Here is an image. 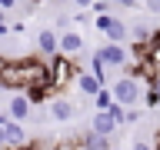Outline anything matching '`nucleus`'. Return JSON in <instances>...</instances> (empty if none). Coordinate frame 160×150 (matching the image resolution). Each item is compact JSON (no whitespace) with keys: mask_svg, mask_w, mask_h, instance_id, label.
<instances>
[{"mask_svg":"<svg viewBox=\"0 0 160 150\" xmlns=\"http://www.w3.org/2000/svg\"><path fill=\"white\" fill-rule=\"evenodd\" d=\"M97 30L110 40V43H123V40L130 37V27L120 17H113V13H97Z\"/></svg>","mask_w":160,"mask_h":150,"instance_id":"nucleus-3","label":"nucleus"},{"mask_svg":"<svg viewBox=\"0 0 160 150\" xmlns=\"http://www.w3.org/2000/svg\"><path fill=\"white\" fill-rule=\"evenodd\" d=\"M90 100L97 103V110H107L110 103H113V97H110V90H107V87H100V90H97V93H93Z\"/></svg>","mask_w":160,"mask_h":150,"instance_id":"nucleus-15","label":"nucleus"},{"mask_svg":"<svg viewBox=\"0 0 160 150\" xmlns=\"http://www.w3.org/2000/svg\"><path fill=\"white\" fill-rule=\"evenodd\" d=\"M10 7H17V0H0V10H10Z\"/></svg>","mask_w":160,"mask_h":150,"instance_id":"nucleus-23","label":"nucleus"},{"mask_svg":"<svg viewBox=\"0 0 160 150\" xmlns=\"http://www.w3.org/2000/svg\"><path fill=\"white\" fill-rule=\"evenodd\" d=\"M73 3H77V7H90V3H93V0H73Z\"/></svg>","mask_w":160,"mask_h":150,"instance_id":"nucleus-25","label":"nucleus"},{"mask_svg":"<svg viewBox=\"0 0 160 150\" xmlns=\"http://www.w3.org/2000/svg\"><path fill=\"white\" fill-rule=\"evenodd\" d=\"M37 50H40V53H47V57L57 53V33H53L50 27H40L37 30Z\"/></svg>","mask_w":160,"mask_h":150,"instance_id":"nucleus-10","label":"nucleus"},{"mask_svg":"<svg viewBox=\"0 0 160 150\" xmlns=\"http://www.w3.org/2000/svg\"><path fill=\"white\" fill-rule=\"evenodd\" d=\"M110 97H113V103H120V107H133V103H140V77L123 73L120 80H113Z\"/></svg>","mask_w":160,"mask_h":150,"instance_id":"nucleus-2","label":"nucleus"},{"mask_svg":"<svg viewBox=\"0 0 160 150\" xmlns=\"http://www.w3.org/2000/svg\"><path fill=\"white\" fill-rule=\"evenodd\" d=\"M7 30H10V23H7L3 17H0V37H7Z\"/></svg>","mask_w":160,"mask_h":150,"instance_id":"nucleus-24","label":"nucleus"},{"mask_svg":"<svg viewBox=\"0 0 160 150\" xmlns=\"http://www.w3.org/2000/svg\"><path fill=\"white\" fill-rule=\"evenodd\" d=\"M133 150H153V143H143V140H137V143H133Z\"/></svg>","mask_w":160,"mask_h":150,"instance_id":"nucleus-22","label":"nucleus"},{"mask_svg":"<svg viewBox=\"0 0 160 150\" xmlns=\"http://www.w3.org/2000/svg\"><path fill=\"white\" fill-rule=\"evenodd\" d=\"M107 3H123V7H137L140 0H107Z\"/></svg>","mask_w":160,"mask_h":150,"instance_id":"nucleus-21","label":"nucleus"},{"mask_svg":"<svg viewBox=\"0 0 160 150\" xmlns=\"http://www.w3.org/2000/svg\"><path fill=\"white\" fill-rule=\"evenodd\" d=\"M33 3H40V0H33Z\"/></svg>","mask_w":160,"mask_h":150,"instance_id":"nucleus-27","label":"nucleus"},{"mask_svg":"<svg viewBox=\"0 0 160 150\" xmlns=\"http://www.w3.org/2000/svg\"><path fill=\"white\" fill-rule=\"evenodd\" d=\"M0 123H3V130H7V137H10V147H23L27 143V133H23V127H20L17 120L0 117Z\"/></svg>","mask_w":160,"mask_h":150,"instance_id":"nucleus-12","label":"nucleus"},{"mask_svg":"<svg viewBox=\"0 0 160 150\" xmlns=\"http://www.w3.org/2000/svg\"><path fill=\"white\" fill-rule=\"evenodd\" d=\"M0 150H13V147H10V137H7V130H3V123H0Z\"/></svg>","mask_w":160,"mask_h":150,"instance_id":"nucleus-18","label":"nucleus"},{"mask_svg":"<svg viewBox=\"0 0 160 150\" xmlns=\"http://www.w3.org/2000/svg\"><path fill=\"white\" fill-rule=\"evenodd\" d=\"M47 83V67L33 57H20V60H3L0 63V90H23V87H37Z\"/></svg>","mask_w":160,"mask_h":150,"instance_id":"nucleus-1","label":"nucleus"},{"mask_svg":"<svg viewBox=\"0 0 160 150\" xmlns=\"http://www.w3.org/2000/svg\"><path fill=\"white\" fill-rule=\"evenodd\" d=\"M83 47H87V40L80 37L77 30H63V33L57 37V53H63V57H70V60L77 57Z\"/></svg>","mask_w":160,"mask_h":150,"instance_id":"nucleus-6","label":"nucleus"},{"mask_svg":"<svg viewBox=\"0 0 160 150\" xmlns=\"http://www.w3.org/2000/svg\"><path fill=\"white\" fill-rule=\"evenodd\" d=\"M30 107H33V103L27 100V93H20V90H17V93L7 100V117L17 120V123H23V120L30 117Z\"/></svg>","mask_w":160,"mask_h":150,"instance_id":"nucleus-7","label":"nucleus"},{"mask_svg":"<svg viewBox=\"0 0 160 150\" xmlns=\"http://www.w3.org/2000/svg\"><path fill=\"white\" fill-rule=\"evenodd\" d=\"M147 103H150V107H157V103H160V93H157V90H150V93H147Z\"/></svg>","mask_w":160,"mask_h":150,"instance_id":"nucleus-20","label":"nucleus"},{"mask_svg":"<svg viewBox=\"0 0 160 150\" xmlns=\"http://www.w3.org/2000/svg\"><path fill=\"white\" fill-rule=\"evenodd\" d=\"M90 7L97 10V13H110V3H107V0H93V3H90Z\"/></svg>","mask_w":160,"mask_h":150,"instance_id":"nucleus-17","label":"nucleus"},{"mask_svg":"<svg viewBox=\"0 0 160 150\" xmlns=\"http://www.w3.org/2000/svg\"><path fill=\"white\" fill-rule=\"evenodd\" d=\"M143 7H147V13H160V0H143Z\"/></svg>","mask_w":160,"mask_h":150,"instance_id":"nucleus-19","label":"nucleus"},{"mask_svg":"<svg viewBox=\"0 0 160 150\" xmlns=\"http://www.w3.org/2000/svg\"><path fill=\"white\" fill-rule=\"evenodd\" d=\"M50 117L57 120V123H67V120L77 117V107H73L67 97H53L50 100Z\"/></svg>","mask_w":160,"mask_h":150,"instance_id":"nucleus-8","label":"nucleus"},{"mask_svg":"<svg viewBox=\"0 0 160 150\" xmlns=\"http://www.w3.org/2000/svg\"><path fill=\"white\" fill-rule=\"evenodd\" d=\"M73 77H77V70H73L70 57H63V53H53V67L47 70V80L53 83V87H63V83H70Z\"/></svg>","mask_w":160,"mask_h":150,"instance_id":"nucleus-5","label":"nucleus"},{"mask_svg":"<svg viewBox=\"0 0 160 150\" xmlns=\"http://www.w3.org/2000/svg\"><path fill=\"white\" fill-rule=\"evenodd\" d=\"M90 130H93V133H100V137H113V133H117V120L110 117L107 110H97V117H93Z\"/></svg>","mask_w":160,"mask_h":150,"instance_id":"nucleus-9","label":"nucleus"},{"mask_svg":"<svg viewBox=\"0 0 160 150\" xmlns=\"http://www.w3.org/2000/svg\"><path fill=\"white\" fill-rule=\"evenodd\" d=\"M80 150H110V137H100V133H93V130H87L83 137H77Z\"/></svg>","mask_w":160,"mask_h":150,"instance_id":"nucleus-11","label":"nucleus"},{"mask_svg":"<svg viewBox=\"0 0 160 150\" xmlns=\"http://www.w3.org/2000/svg\"><path fill=\"white\" fill-rule=\"evenodd\" d=\"M90 73H93V77H97L100 83H103V87H107V83H110L107 77H110V73H113V70H110L107 63H103V60H100L97 53H93V57H90Z\"/></svg>","mask_w":160,"mask_h":150,"instance_id":"nucleus-14","label":"nucleus"},{"mask_svg":"<svg viewBox=\"0 0 160 150\" xmlns=\"http://www.w3.org/2000/svg\"><path fill=\"white\" fill-rule=\"evenodd\" d=\"M73 83H77V90L83 93V97H93V93L103 87V83H100L93 73H77V77H73Z\"/></svg>","mask_w":160,"mask_h":150,"instance_id":"nucleus-13","label":"nucleus"},{"mask_svg":"<svg viewBox=\"0 0 160 150\" xmlns=\"http://www.w3.org/2000/svg\"><path fill=\"white\" fill-rule=\"evenodd\" d=\"M107 113L117 120V127H120V123H123V113H127V107H120V103H110V107H107Z\"/></svg>","mask_w":160,"mask_h":150,"instance_id":"nucleus-16","label":"nucleus"},{"mask_svg":"<svg viewBox=\"0 0 160 150\" xmlns=\"http://www.w3.org/2000/svg\"><path fill=\"white\" fill-rule=\"evenodd\" d=\"M97 57L103 60L110 70H123V67L130 63V50L123 47V43H110V40H107V43L97 50Z\"/></svg>","mask_w":160,"mask_h":150,"instance_id":"nucleus-4","label":"nucleus"},{"mask_svg":"<svg viewBox=\"0 0 160 150\" xmlns=\"http://www.w3.org/2000/svg\"><path fill=\"white\" fill-rule=\"evenodd\" d=\"M0 63H3V57H0Z\"/></svg>","mask_w":160,"mask_h":150,"instance_id":"nucleus-26","label":"nucleus"}]
</instances>
